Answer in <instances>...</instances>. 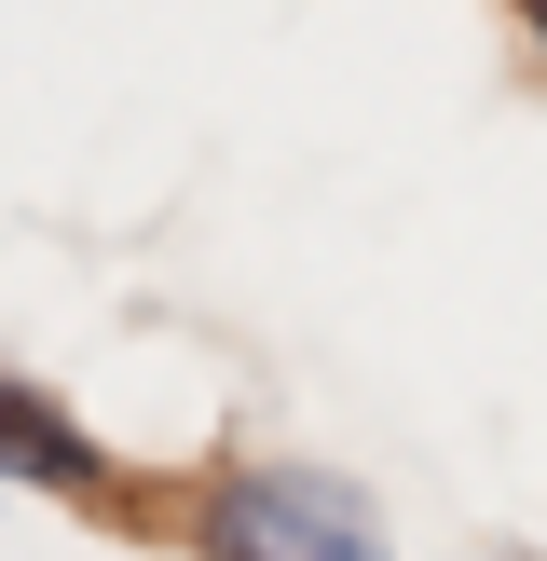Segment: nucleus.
Instances as JSON below:
<instances>
[{
    "label": "nucleus",
    "instance_id": "1",
    "mask_svg": "<svg viewBox=\"0 0 547 561\" xmlns=\"http://www.w3.org/2000/svg\"><path fill=\"white\" fill-rule=\"evenodd\" d=\"M191 548L206 561H383V520L328 466H233L191 507Z\"/></svg>",
    "mask_w": 547,
    "mask_h": 561
},
{
    "label": "nucleus",
    "instance_id": "2",
    "mask_svg": "<svg viewBox=\"0 0 547 561\" xmlns=\"http://www.w3.org/2000/svg\"><path fill=\"white\" fill-rule=\"evenodd\" d=\"M0 480H42V493H109V453H96V438H82L55 398L0 383Z\"/></svg>",
    "mask_w": 547,
    "mask_h": 561
},
{
    "label": "nucleus",
    "instance_id": "3",
    "mask_svg": "<svg viewBox=\"0 0 547 561\" xmlns=\"http://www.w3.org/2000/svg\"><path fill=\"white\" fill-rule=\"evenodd\" d=\"M520 14H534V42H547V0H520Z\"/></svg>",
    "mask_w": 547,
    "mask_h": 561
}]
</instances>
